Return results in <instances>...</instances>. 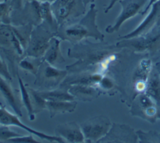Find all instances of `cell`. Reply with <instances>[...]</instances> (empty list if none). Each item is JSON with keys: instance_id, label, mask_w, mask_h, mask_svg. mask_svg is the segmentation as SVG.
I'll return each mask as SVG.
<instances>
[{"instance_id": "1", "label": "cell", "mask_w": 160, "mask_h": 143, "mask_svg": "<svg viewBox=\"0 0 160 143\" xmlns=\"http://www.w3.org/2000/svg\"><path fill=\"white\" fill-rule=\"evenodd\" d=\"M97 11L94 3H92L88 11L81 19L70 24L59 26L56 36L61 40H67L72 44H76L87 38L103 41L105 35L96 24Z\"/></svg>"}, {"instance_id": "18", "label": "cell", "mask_w": 160, "mask_h": 143, "mask_svg": "<svg viewBox=\"0 0 160 143\" xmlns=\"http://www.w3.org/2000/svg\"><path fill=\"white\" fill-rule=\"evenodd\" d=\"M152 60L149 59H143L135 69L134 74V78L133 81L138 82V81H142V82H147L152 70Z\"/></svg>"}, {"instance_id": "22", "label": "cell", "mask_w": 160, "mask_h": 143, "mask_svg": "<svg viewBox=\"0 0 160 143\" xmlns=\"http://www.w3.org/2000/svg\"><path fill=\"white\" fill-rule=\"evenodd\" d=\"M28 92H29L30 96H31V100H32V104L33 106V111L37 112L46 110V100L44 98L39 94V92L37 90H34L33 88H28Z\"/></svg>"}, {"instance_id": "8", "label": "cell", "mask_w": 160, "mask_h": 143, "mask_svg": "<svg viewBox=\"0 0 160 143\" xmlns=\"http://www.w3.org/2000/svg\"><path fill=\"white\" fill-rule=\"evenodd\" d=\"M147 2L148 0H120L119 3L122 6L121 12L115 23L106 27L105 31L108 33L118 32L125 22L141 13L143 7L147 4Z\"/></svg>"}, {"instance_id": "30", "label": "cell", "mask_w": 160, "mask_h": 143, "mask_svg": "<svg viewBox=\"0 0 160 143\" xmlns=\"http://www.w3.org/2000/svg\"><path fill=\"white\" fill-rule=\"evenodd\" d=\"M10 5L12 10H21L23 7V0H11Z\"/></svg>"}, {"instance_id": "17", "label": "cell", "mask_w": 160, "mask_h": 143, "mask_svg": "<svg viewBox=\"0 0 160 143\" xmlns=\"http://www.w3.org/2000/svg\"><path fill=\"white\" fill-rule=\"evenodd\" d=\"M146 93L155 101L160 110V75L155 67L151 72Z\"/></svg>"}, {"instance_id": "28", "label": "cell", "mask_w": 160, "mask_h": 143, "mask_svg": "<svg viewBox=\"0 0 160 143\" xmlns=\"http://www.w3.org/2000/svg\"><path fill=\"white\" fill-rule=\"evenodd\" d=\"M0 75L3 76V78H5L8 81H11V75H10V70L8 68V65L5 64L3 59L0 58Z\"/></svg>"}, {"instance_id": "5", "label": "cell", "mask_w": 160, "mask_h": 143, "mask_svg": "<svg viewBox=\"0 0 160 143\" xmlns=\"http://www.w3.org/2000/svg\"><path fill=\"white\" fill-rule=\"evenodd\" d=\"M86 5L83 0H69L64 5L53 9L52 12L59 26H62L75 23L84 16Z\"/></svg>"}, {"instance_id": "19", "label": "cell", "mask_w": 160, "mask_h": 143, "mask_svg": "<svg viewBox=\"0 0 160 143\" xmlns=\"http://www.w3.org/2000/svg\"><path fill=\"white\" fill-rule=\"evenodd\" d=\"M17 79H18V83H19L20 93H21V101L24 105V107L26 108L27 112L30 121H33L35 118V112L33 111V106L32 104V100L30 96L28 89L27 88V86L23 83L22 79L21 78L18 74H17Z\"/></svg>"}, {"instance_id": "3", "label": "cell", "mask_w": 160, "mask_h": 143, "mask_svg": "<svg viewBox=\"0 0 160 143\" xmlns=\"http://www.w3.org/2000/svg\"><path fill=\"white\" fill-rule=\"evenodd\" d=\"M116 47L128 48L134 52H147L157 51L160 47V28H153L146 34L130 39H119Z\"/></svg>"}, {"instance_id": "16", "label": "cell", "mask_w": 160, "mask_h": 143, "mask_svg": "<svg viewBox=\"0 0 160 143\" xmlns=\"http://www.w3.org/2000/svg\"><path fill=\"white\" fill-rule=\"evenodd\" d=\"M77 106L75 100H46V110L49 111L50 117H55L58 114L71 113Z\"/></svg>"}, {"instance_id": "32", "label": "cell", "mask_w": 160, "mask_h": 143, "mask_svg": "<svg viewBox=\"0 0 160 143\" xmlns=\"http://www.w3.org/2000/svg\"><path fill=\"white\" fill-rule=\"evenodd\" d=\"M155 69H157V71L158 72V74L160 75V63H157L156 64H155Z\"/></svg>"}, {"instance_id": "27", "label": "cell", "mask_w": 160, "mask_h": 143, "mask_svg": "<svg viewBox=\"0 0 160 143\" xmlns=\"http://www.w3.org/2000/svg\"><path fill=\"white\" fill-rule=\"evenodd\" d=\"M33 135L30 134V135H18L10 138L7 140V143H38L40 141H38L35 140L33 136Z\"/></svg>"}, {"instance_id": "13", "label": "cell", "mask_w": 160, "mask_h": 143, "mask_svg": "<svg viewBox=\"0 0 160 143\" xmlns=\"http://www.w3.org/2000/svg\"><path fill=\"white\" fill-rule=\"evenodd\" d=\"M38 72L42 73L43 79H45L43 81H46L50 85H52V87L60 84V82L64 80L68 74L67 70L59 69L56 66L49 64L45 61L41 62Z\"/></svg>"}, {"instance_id": "25", "label": "cell", "mask_w": 160, "mask_h": 143, "mask_svg": "<svg viewBox=\"0 0 160 143\" xmlns=\"http://www.w3.org/2000/svg\"><path fill=\"white\" fill-rule=\"evenodd\" d=\"M18 135H21L10 130L9 126H4V125L0 126V142H6L10 138Z\"/></svg>"}, {"instance_id": "10", "label": "cell", "mask_w": 160, "mask_h": 143, "mask_svg": "<svg viewBox=\"0 0 160 143\" xmlns=\"http://www.w3.org/2000/svg\"><path fill=\"white\" fill-rule=\"evenodd\" d=\"M150 9L149 14L135 29L125 35L120 36L119 39H130L137 36L144 35L153 29L155 28V24H157L160 20V0L154 3Z\"/></svg>"}, {"instance_id": "31", "label": "cell", "mask_w": 160, "mask_h": 143, "mask_svg": "<svg viewBox=\"0 0 160 143\" xmlns=\"http://www.w3.org/2000/svg\"><path fill=\"white\" fill-rule=\"evenodd\" d=\"M119 1H120V0H111V1H110V3L108 4V6L105 9V13H108V12L113 8V6L116 4V3H117V2H119Z\"/></svg>"}, {"instance_id": "7", "label": "cell", "mask_w": 160, "mask_h": 143, "mask_svg": "<svg viewBox=\"0 0 160 143\" xmlns=\"http://www.w3.org/2000/svg\"><path fill=\"white\" fill-rule=\"evenodd\" d=\"M0 125H4V126H16V127L21 128L22 130H26L28 133L32 134L33 135H36L41 140H46L48 142H58L63 143L65 142V140H63L61 137L58 135H51L47 134L42 133L40 131L35 130L32 128L27 126L26 124H23L22 121L19 119V117L17 114H13L10 112L4 106L0 107Z\"/></svg>"}, {"instance_id": "9", "label": "cell", "mask_w": 160, "mask_h": 143, "mask_svg": "<svg viewBox=\"0 0 160 143\" xmlns=\"http://www.w3.org/2000/svg\"><path fill=\"white\" fill-rule=\"evenodd\" d=\"M136 143L139 142L136 131L126 124H112L105 136L97 143Z\"/></svg>"}, {"instance_id": "29", "label": "cell", "mask_w": 160, "mask_h": 143, "mask_svg": "<svg viewBox=\"0 0 160 143\" xmlns=\"http://www.w3.org/2000/svg\"><path fill=\"white\" fill-rule=\"evenodd\" d=\"M69 1V0H56L55 2H53V3H52V10L64 5V4H65L66 3H68ZM83 1H84V3H85L86 4H88V3H92L94 2V0H83Z\"/></svg>"}, {"instance_id": "24", "label": "cell", "mask_w": 160, "mask_h": 143, "mask_svg": "<svg viewBox=\"0 0 160 143\" xmlns=\"http://www.w3.org/2000/svg\"><path fill=\"white\" fill-rule=\"evenodd\" d=\"M139 142H160V134L156 131L144 132L142 130L136 131Z\"/></svg>"}, {"instance_id": "20", "label": "cell", "mask_w": 160, "mask_h": 143, "mask_svg": "<svg viewBox=\"0 0 160 143\" xmlns=\"http://www.w3.org/2000/svg\"><path fill=\"white\" fill-rule=\"evenodd\" d=\"M46 100H76L75 97L70 94L68 91V88H60L58 89H53L49 91H39Z\"/></svg>"}, {"instance_id": "33", "label": "cell", "mask_w": 160, "mask_h": 143, "mask_svg": "<svg viewBox=\"0 0 160 143\" xmlns=\"http://www.w3.org/2000/svg\"><path fill=\"white\" fill-rule=\"evenodd\" d=\"M27 1H31V0H27ZM38 1H45V2H49V3H52L56 0H38Z\"/></svg>"}, {"instance_id": "21", "label": "cell", "mask_w": 160, "mask_h": 143, "mask_svg": "<svg viewBox=\"0 0 160 143\" xmlns=\"http://www.w3.org/2000/svg\"><path fill=\"white\" fill-rule=\"evenodd\" d=\"M36 59H34V58H31V57H25L19 62V66L24 70L30 72L34 75H37L39 66L42 62V59L39 62H37Z\"/></svg>"}, {"instance_id": "6", "label": "cell", "mask_w": 160, "mask_h": 143, "mask_svg": "<svg viewBox=\"0 0 160 143\" xmlns=\"http://www.w3.org/2000/svg\"><path fill=\"white\" fill-rule=\"evenodd\" d=\"M158 110L155 101L145 92L134 97L129 112L132 116L141 117L149 123L154 124L158 119Z\"/></svg>"}, {"instance_id": "15", "label": "cell", "mask_w": 160, "mask_h": 143, "mask_svg": "<svg viewBox=\"0 0 160 143\" xmlns=\"http://www.w3.org/2000/svg\"><path fill=\"white\" fill-rule=\"evenodd\" d=\"M61 41L62 40L57 36L53 37L51 40L49 47L47 48L46 53L42 57V61L48 63L49 64L53 66H57L58 64L65 62V59H63L60 50Z\"/></svg>"}, {"instance_id": "23", "label": "cell", "mask_w": 160, "mask_h": 143, "mask_svg": "<svg viewBox=\"0 0 160 143\" xmlns=\"http://www.w3.org/2000/svg\"><path fill=\"white\" fill-rule=\"evenodd\" d=\"M11 0H4L0 2V23L4 24H11Z\"/></svg>"}, {"instance_id": "4", "label": "cell", "mask_w": 160, "mask_h": 143, "mask_svg": "<svg viewBox=\"0 0 160 143\" xmlns=\"http://www.w3.org/2000/svg\"><path fill=\"white\" fill-rule=\"evenodd\" d=\"M112 123L106 116H96L80 124L84 137L85 142H98L105 136L111 129Z\"/></svg>"}, {"instance_id": "26", "label": "cell", "mask_w": 160, "mask_h": 143, "mask_svg": "<svg viewBox=\"0 0 160 143\" xmlns=\"http://www.w3.org/2000/svg\"><path fill=\"white\" fill-rule=\"evenodd\" d=\"M115 87L114 81H112V79L108 77L107 75H104L102 77L101 81H99V83L97 86V88L103 93V92H109L112 90Z\"/></svg>"}, {"instance_id": "2", "label": "cell", "mask_w": 160, "mask_h": 143, "mask_svg": "<svg viewBox=\"0 0 160 143\" xmlns=\"http://www.w3.org/2000/svg\"><path fill=\"white\" fill-rule=\"evenodd\" d=\"M57 33L44 23L33 27L28 45L24 51V55L34 59H42L49 47L51 40L57 35Z\"/></svg>"}, {"instance_id": "11", "label": "cell", "mask_w": 160, "mask_h": 143, "mask_svg": "<svg viewBox=\"0 0 160 143\" xmlns=\"http://www.w3.org/2000/svg\"><path fill=\"white\" fill-rule=\"evenodd\" d=\"M55 135L62 138L65 142H85V137L81 126L75 122H68L58 125L55 129Z\"/></svg>"}, {"instance_id": "12", "label": "cell", "mask_w": 160, "mask_h": 143, "mask_svg": "<svg viewBox=\"0 0 160 143\" xmlns=\"http://www.w3.org/2000/svg\"><path fill=\"white\" fill-rule=\"evenodd\" d=\"M9 81H8L0 75V94L4 98L7 103L10 105V107L12 108L15 114H17L19 117H22V106L23 105L22 101L19 100L17 94H15Z\"/></svg>"}, {"instance_id": "34", "label": "cell", "mask_w": 160, "mask_h": 143, "mask_svg": "<svg viewBox=\"0 0 160 143\" xmlns=\"http://www.w3.org/2000/svg\"><path fill=\"white\" fill-rule=\"evenodd\" d=\"M157 118H158V119H160V110H158V111Z\"/></svg>"}, {"instance_id": "14", "label": "cell", "mask_w": 160, "mask_h": 143, "mask_svg": "<svg viewBox=\"0 0 160 143\" xmlns=\"http://www.w3.org/2000/svg\"><path fill=\"white\" fill-rule=\"evenodd\" d=\"M68 91L75 97V100L82 101H91L98 97L102 92L94 86L75 84L68 86Z\"/></svg>"}]
</instances>
